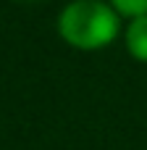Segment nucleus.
<instances>
[{"mask_svg": "<svg viewBox=\"0 0 147 150\" xmlns=\"http://www.w3.org/2000/svg\"><path fill=\"white\" fill-rule=\"evenodd\" d=\"M126 47L137 61L147 63V16L132 18V24L126 26Z\"/></svg>", "mask_w": 147, "mask_h": 150, "instance_id": "nucleus-2", "label": "nucleus"}, {"mask_svg": "<svg viewBox=\"0 0 147 150\" xmlns=\"http://www.w3.org/2000/svg\"><path fill=\"white\" fill-rule=\"evenodd\" d=\"M110 5L116 8L118 16H147V0H110Z\"/></svg>", "mask_w": 147, "mask_h": 150, "instance_id": "nucleus-3", "label": "nucleus"}, {"mask_svg": "<svg viewBox=\"0 0 147 150\" xmlns=\"http://www.w3.org/2000/svg\"><path fill=\"white\" fill-rule=\"evenodd\" d=\"M121 32V18L110 3L103 0H74L58 16V34L79 47L97 50L110 45Z\"/></svg>", "mask_w": 147, "mask_h": 150, "instance_id": "nucleus-1", "label": "nucleus"}]
</instances>
